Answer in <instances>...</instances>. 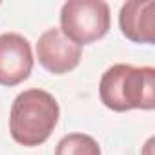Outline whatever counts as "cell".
<instances>
[{
  "label": "cell",
  "mask_w": 155,
  "mask_h": 155,
  "mask_svg": "<svg viewBox=\"0 0 155 155\" xmlns=\"http://www.w3.org/2000/svg\"><path fill=\"white\" fill-rule=\"evenodd\" d=\"M33 51L26 37L18 33L0 35V86L24 82L33 69Z\"/></svg>",
  "instance_id": "obj_5"
},
{
  "label": "cell",
  "mask_w": 155,
  "mask_h": 155,
  "mask_svg": "<svg viewBox=\"0 0 155 155\" xmlns=\"http://www.w3.org/2000/svg\"><path fill=\"white\" fill-rule=\"evenodd\" d=\"M37 58L49 73L64 75L79 66L82 58V46L71 42L58 28H51L38 37Z\"/></svg>",
  "instance_id": "obj_4"
},
{
  "label": "cell",
  "mask_w": 155,
  "mask_h": 155,
  "mask_svg": "<svg viewBox=\"0 0 155 155\" xmlns=\"http://www.w3.org/2000/svg\"><path fill=\"white\" fill-rule=\"evenodd\" d=\"M99 97L111 111L153 110L155 69L151 66L115 64L102 73Z\"/></svg>",
  "instance_id": "obj_1"
},
{
  "label": "cell",
  "mask_w": 155,
  "mask_h": 155,
  "mask_svg": "<svg viewBox=\"0 0 155 155\" xmlns=\"http://www.w3.org/2000/svg\"><path fill=\"white\" fill-rule=\"evenodd\" d=\"M60 117L55 97L44 90L33 88L17 95L9 113V133L15 142L35 148L44 144Z\"/></svg>",
  "instance_id": "obj_2"
},
{
  "label": "cell",
  "mask_w": 155,
  "mask_h": 155,
  "mask_svg": "<svg viewBox=\"0 0 155 155\" xmlns=\"http://www.w3.org/2000/svg\"><path fill=\"white\" fill-rule=\"evenodd\" d=\"M55 155H102L99 142L86 133H69L55 148Z\"/></svg>",
  "instance_id": "obj_7"
},
{
  "label": "cell",
  "mask_w": 155,
  "mask_h": 155,
  "mask_svg": "<svg viewBox=\"0 0 155 155\" xmlns=\"http://www.w3.org/2000/svg\"><path fill=\"white\" fill-rule=\"evenodd\" d=\"M122 35L135 44H153L155 40V2L130 0L122 4L119 13Z\"/></svg>",
  "instance_id": "obj_6"
},
{
  "label": "cell",
  "mask_w": 155,
  "mask_h": 155,
  "mask_svg": "<svg viewBox=\"0 0 155 155\" xmlns=\"http://www.w3.org/2000/svg\"><path fill=\"white\" fill-rule=\"evenodd\" d=\"M110 26V6L102 0H69L60 9V31L79 46L101 40Z\"/></svg>",
  "instance_id": "obj_3"
}]
</instances>
